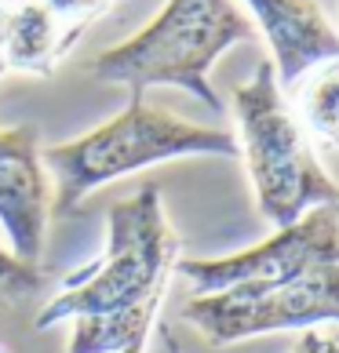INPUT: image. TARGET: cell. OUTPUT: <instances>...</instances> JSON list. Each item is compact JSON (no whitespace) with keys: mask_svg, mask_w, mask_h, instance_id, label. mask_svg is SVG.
<instances>
[{"mask_svg":"<svg viewBox=\"0 0 339 353\" xmlns=\"http://www.w3.org/2000/svg\"><path fill=\"white\" fill-rule=\"evenodd\" d=\"M255 37V26L233 0H164L135 37L106 48L88 62L102 84L128 88V99H146V88H182L208 110L223 113V99L208 73L223 51Z\"/></svg>","mask_w":339,"mask_h":353,"instance_id":"obj_1","label":"cell"},{"mask_svg":"<svg viewBox=\"0 0 339 353\" xmlns=\"http://www.w3.org/2000/svg\"><path fill=\"white\" fill-rule=\"evenodd\" d=\"M179 157H241L238 135L226 128H204L182 121L146 99H128V106L106 124L91 128L70 142L41 150L48 175L55 179L51 212L73 215L88 193L110 186L113 179L135 175L142 168L179 161Z\"/></svg>","mask_w":339,"mask_h":353,"instance_id":"obj_2","label":"cell"},{"mask_svg":"<svg viewBox=\"0 0 339 353\" xmlns=\"http://www.w3.org/2000/svg\"><path fill=\"white\" fill-rule=\"evenodd\" d=\"M179 263V237L164 215L157 186H142L128 201H117L106 215V255L95 266L62 281V292L37 317V332L62 321L106 317L164 303L168 277Z\"/></svg>","mask_w":339,"mask_h":353,"instance_id":"obj_3","label":"cell"},{"mask_svg":"<svg viewBox=\"0 0 339 353\" xmlns=\"http://www.w3.org/2000/svg\"><path fill=\"white\" fill-rule=\"evenodd\" d=\"M233 117L255 208L270 226H292L321 204H339V182L318 161L270 62H259L252 81L233 88Z\"/></svg>","mask_w":339,"mask_h":353,"instance_id":"obj_4","label":"cell"},{"mask_svg":"<svg viewBox=\"0 0 339 353\" xmlns=\"http://www.w3.org/2000/svg\"><path fill=\"white\" fill-rule=\"evenodd\" d=\"M182 321L212 346H233L270 332H303L339 321V266H321L289 284H244L215 295H190Z\"/></svg>","mask_w":339,"mask_h":353,"instance_id":"obj_5","label":"cell"},{"mask_svg":"<svg viewBox=\"0 0 339 353\" xmlns=\"http://www.w3.org/2000/svg\"><path fill=\"white\" fill-rule=\"evenodd\" d=\"M321 266H339V204H321L263 244L223 259H179L175 273L193 295H215L244 284H289Z\"/></svg>","mask_w":339,"mask_h":353,"instance_id":"obj_6","label":"cell"},{"mask_svg":"<svg viewBox=\"0 0 339 353\" xmlns=\"http://www.w3.org/2000/svg\"><path fill=\"white\" fill-rule=\"evenodd\" d=\"M132 0H0V81L51 77L99 19Z\"/></svg>","mask_w":339,"mask_h":353,"instance_id":"obj_7","label":"cell"},{"mask_svg":"<svg viewBox=\"0 0 339 353\" xmlns=\"http://www.w3.org/2000/svg\"><path fill=\"white\" fill-rule=\"evenodd\" d=\"M51 219V186L37 124L0 128V230L11 255L41 266Z\"/></svg>","mask_w":339,"mask_h":353,"instance_id":"obj_8","label":"cell"},{"mask_svg":"<svg viewBox=\"0 0 339 353\" xmlns=\"http://www.w3.org/2000/svg\"><path fill=\"white\" fill-rule=\"evenodd\" d=\"M270 44V66L281 88L339 59V30L318 0H244Z\"/></svg>","mask_w":339,"mask_h":353,"instance_id":"obj_9","label":"cell"},{"mask_svg":"<svg viewBox=\"0 0 339 353\" xmlns=\"http://www.w3.org/2000/svg\"><path fill=\"white\" fill-rule=\"evenodd\" d=\"M161 313V303L106 313V317H77L66 353H117L124 346H146L153 321Z\"/></svg>","mask_w":339,"mask_h":353,"instance_id":"obj_10","label":"cell"},{"mask_svg":"<svg viewBox=\"0 0 339 353\" xmlns=\"http://www.w3.org/2000/svg\"><path fill=\"white\" fill-rule=\"evenodd\" d=\"M303 132L321 139L325 146H339V59L318 66L299 95Z\"/></svg>","mask_w":339,"mask_h":353,"instance_id":"obj_11","label":"cell"},{"mask_svg":"<svg viewBox=\"0 0 339 353\" xmlns=\"http://www.w3.org/2000/svg\"><path fill=\"white\" fill-rule=\"evenodd\" d=\"M44 288V270L0 248V306H19Z\"/></svg>","mask_w":339,"mask_h":353,"instance_id":"obj_12","label":"cell"},{"mask_svg":"<svg viewBox=\"0 0 339 353\" xmlns=\"http://www.w3.org/2000/svg\"><path fill=\"white\" fill-rule=\"evenodd\" d=\"M117 353H146V346H124V350H117Z\"/></svg>","mask_w":339,"mask_h":353,"instance_id":"obj_13","label":"cell"},{"mask_svg":"<svg viewBox=\"0 0 339 353\" xmlns=\"http://www.w3.org/2000/svg\"><path fill=\"white\" fill-rule=\"evenodd\" d=\"M168 350H172V353H179V346L172 343V335H168Z\"/></svg>","mask_w":339,"mask_h":353,"instance_id":"obj_14","label":"cell"},{"mask_svg":"<svg viewBox=\"0 0 339 353\" xmlns=\"http://www.w3.org/2000/svg\"><path fill=\"white\" fill-rule=\"evenodd\" d=\"M0 353H4V350H0Z\"/></svg>","mask_w":339,"mask_h":353,"instance_id":"obj_15","label":"cell"}]
</instances>
